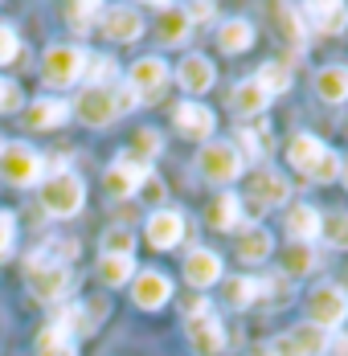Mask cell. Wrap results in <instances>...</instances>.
<instances>
[{
  "label": "cell",
  "mask_w": 348,
  "mask_h": 356,
  "mask_svg": "<svg viewBox=\"0 0 348 356\" xmlns=\"http://www.w3.org/2000/svg\"><path fill=\"white\" fill-rule=\"evenodd\" d=\"M287 160H291V168H295L299 177L315 180V184H332V180L340 177V156L319 140V136H312V131L291 136V143H287Z\"/></svg>",
  "instance_id": "obj_1"
},
{
  "label": "cell",
  "mask_w": 348,
  "mask_h": 356,
  "mask_svg": "<svg viewBox=\"0 0 348 356\" xmlns=\"http://www.w3.org/2000/svg\"><path fill=\"white\" fill-rule=\"evenodd\" d=\"M25 275H29V286H33V299L37 303H58L66 299L74 279H70V266L49 258L45 250H33V258L25 262Z\"/></svg>",
  "instance_id": "obj_2"
},
{
  "label": "cell",
  "mask_w": 348,
  "mask_h": 356,
  "mask_svg": "<svg viewBox=\"0 0 348 356\" xmlns=\"http://www.w3.org/2000/svg\"><path fill=\"white\" fill-rule=\"evenodd\" d=\"M82 205H86V184L70 168H58L54 177L41 180V209L49 217H74Z\"/></svg>",
  "instance_id": "obj_3"
},
{
  "label": "cell",
  "mask_w": 348,
  "mask_h": 356,
  "mask_svg": "<svg viewBox=\"0 0 348 356\" xmlns=\"http://www.w3.org/2000/svg\"><path fill=\"white\" fill-rule=\"evenodd\" d=\"M197 172L209 180V184H234V180L246 172L242 152L234 147V140H209L197 156Z\"/></svg>",
  "instance_id": "obj_4"
},
{
  "label": "cell",
  "mask_w": 348,
  "mask_h": 356,
  "mask_svg": "<svg viewBox=\"0 0 348 356\" xmlns=\"http://www.w3.org/2000/svg\"><path fill=\"white\" fill-rule=\"evenodd\" d=\"M184 336H189V344H193L197 356H217L226 348V327H221V320L209 312L205 299H197V303L189 307V316H184Z\"/></svg>",
  "instance_id": "obj_5"
},
{
  "label": "cell",
  "mask_w": 348,
  "mask_h": 356,
  "mask_svg": "<svg viewBox=\"0 0 348 356\" xmlns=\"http://www.w3.org/2000/svg\"><path fill=\"white\" fill-rule=\"evenodd\" d=\"M41 172H45V156L37 147H29V143H4L0 147V177L8 184H17V188L37 184Z\"/></svg>",
  "instance_id": "obj_6"
},
{
  "label": "cell",
  "mask_w": 348,
  "mask_h": 356,
  "mask_svg": "<svg viewBox=\"0 0 348 356\" xmlns=\"http://www.w3.org/2000/svg\"><path fill=\"white\" fill-rule=\"evenodd\" d=\"M348 320V295L340 283H319L308 295V323H315L319 332H336Z\"/></svg>",
  "instance_id": "obj_7"
},
{
  "label": "cell",
  "mask_w": 348,
  "mask_h": 356,
  "mask_svg": "<svg viewBox=\"0 0 348 356\" xmlns=\"http://www.w3.org/2000/svg\"><path fill=\"white\" fill-rule=\"evenodd\" d=\"M86 49H78V45H49L45 49V58H41V74H45V82L49 86H74L82 74H86Z\"/></svg>",
  "instance_id": "obj_8"
},
{
  "label": "cell",
  "mask_w": 348,
  "mask_h": 356,
  "mask_svg": "<svg viewBox=\"0 0 348 356\" xmlns=\"http://www.w3.org/2000/svg\"><path fill=\"white\" fill-rule=\"evenodd\" d=\"M74 115H78V123H86V127H111V123L119 119L115 90H111V86H86V90L78 95V103H74Z\"/></svg>",
  "instance_id": "obj_9"
},
{
  "label": "cell",
  "mask_w": 348,
  "mask_h": 356,
  "mask_svg": "<svg viewBox=\"0 0 348 356\" xmlns=\"http://www.w3.org/2000/svg\"><path fill=\"white\" fill-rule=\"evenodd\" d=\"M148 177H152V168H148V164H139L132 152H119V156L111 160V168L103 172V184H106V193H111V197H132Z\"/></svg>",
  "instance_id": "obj_10"
},
{
  "label": "cell",
  "mask_w": 348,
  "mask_h": 356,
  "mask_svg": "<svg viewBox=\"0 0 348 356\" xmlns=\"http://www.w3.org/2000/svg\"><path fill=\"white\" fill-rule=\"evenodd\" d=\"M127 86L136 90L139 103H156L160 90L168 86V62L164 58H139L136 66L127 70Z\"/></svg>",
  "instance_id": "obj_11"
},
{
  "label": "cell",
  "mask_w": 348,
  "mask_h": 356,
  "mask_svg": "<svg viewBox=\"0 0 348 356\" xmlns=\"http://www.w3.org/2000/svg\"><path fill=\"white\" fill-rule=\"evenodd\" d=\"M287 197H291V184L283 172L275 168H258L254 177H250V205L262 213V209H278V205H287Z\"/></svg>",
  "instance_id": "obj_12"
},
{
  "label": "cell",
  "mask_w": 348,
  "mask_h": 356,
  "mask_svg": "<svg viewBox=\"0 0 348 356\" xmlns=\"http://www.w3.org/2000/svg\"><path fill=\"white\" fill-rule=\"evenodd\" d=\"M173 123H176V131H180L184 140H213V131H217V115H213L209 107H201L197 99L176 103Z\"/></svg>",
  "instance_id": "obj_13"
},
{
  "label": "cell",
  "mask_w": 348,
  "mask_h": 356,
  "mask_svg": "<svg viewBox=\"0 0 348 356\" xmlns=\"http://www.w3.org/2000/svg\"><path fill=\"white\" fill-rule=\"evenodd\" d=\"M132 299H136V307H143V312H160L173 299V279L164 270H139L136 286H132Z\"/></svg>",
  "instance_id": "obj_14"
},
{
  "label": "cell",
  "mask_w": 348,
  "mask_h": 356,
  "mask_svg": "<svg viewBox=\"0 0 348 356\" xmlns=\"http://www.w3.org/2000/svg\"><path fill=\"white\" fill-rule=\"evenodd\" d=\"M299 17H303V25H308V29H315V33L340 37L348 29V8H345V4L315 0V4H303V8H299Z\"/></svg>",
  "instance_id": "obj_15"
},
{
  "label": "cell",
  "mask_w": 348,
  "mask_h": 356,
  "mask_svg": "<svg viewBox=\"0 0 348 356\" xmlns=\"http://www.w3.org/2000/svg\"><path fill=\"white\" fill-rule=\"evenodd\" d=\"M139 33H143L139 8H132V4H115V8L103 13V37H111V41H136Z\"/></svg>",
  "instance_id": "obj_16"
},
{
  "label": "cell",
  "mask_w": 348,
  "mask_h": 356,
  "mask_svg": "<svg viewBox=\"0 0 348 356\" xmlns=\"http://www.w3.org/2000/svg\"><path fill=\"white\" fill-rule=\"evenodd\" d=\"M180 238H184V217L176 209H156L148 217V242L156 250H173Z\"/></svg>",
  "instance_id": "obj_17"
},
{
  "label": "cell",
  "mask_w": 348,
  "mask_h": 356,
  "mask_svg": "<svg viewBox=\"0 0 348 356\" xmlns=\"http://www.w3.org/2000/svg\"><path fill=\"white\" fill-rule=\"evenodd\" d=\"M184 279H189V286H213L221 279V254L197 246L184 258Z\"/></svg>",
  "instance_id": "obj_18"
},
{
  "label": "cell",
  "mask_w": 348,
  "mask_h": 356,
  "mask_svg": "<svg viewBox=\"0 0 348 356\" xmlns=\"http://www.w3.org/2000/svg\"><path fill=\"white\" fill-rule=\"evenodd\" d=\"M176 82H180L189 95H205L209 86L217 82V70H213V62H209V58L189 54V58L180 62V70H176Z\"/></svg>",
  "instance_id": "obj_19"
},
{
  "label": "cell",
  "mask_w": 348,
  "mask_h": 356,
  "mask_svg": "<svg viewBox=\"0 0 348 356\" xmlns=\"http://www.w3.org/2000/svg\"><path fill=\"white\" fill-rule=\"evenodd\" d=\"M70 119V103L66 99H33L29 107H25V127H41V131H49V127H62Z\"/></svg>",
  "instance_id": "obj_20"
},
{
  "label": "cell",
  "mask_w": 348,
  "mask_h": 356,
  "mask_svg": "<svg viewBox=\"0 0 348 356\" xmlns=\"http://www.w3.org/2000/svg\"><path fill=\"white\" fill-rule=\"evenodd\" d=\"M271 107V95L254 82V78H246L234 86V95H230V111L234 115H242V119H254V115H262V111Z\"/></svg>",
  "instance_id": "obj_21"
},
{
  "label": "cell",
  "mask_w": 348,
  "mask_h": 356,
  "mask_svg": "<svg viewBox=\"0 0 348 356\" xmlns=\"http://www.w3.org/2000/svg\"><path fill=\"white\" fill-rule=\"evenodd\" d=\"M271 250H275V238H271V229H267V225H246V229H238L234 254H238L242 262H262Z\"/></svg>",
  "instance_id": "obj_22"
},
{
  "label": "cell",
  "mask_w": 348,
  "mask_h": 356,
  "mask_svg": "<svg viewBox=\"0 0 348 356\" xmlns=\"http://www.w3.org/2000/svg\"><path fill=\"white\" fill-rule=\"evenodd\" d=\"M287 234H291V242H299V246H308L312 238H319V234H324V217H319V209H312V205H295V209L287 213Z\"/></svg>",
  "instance_id": "obj_23"
},
{
  "label": "cell",
  "mask_w": 348,
  "mask_h": 356,
  "mask_svg": "<svg viewBox=\"0 0 348 356\" xmlns=\"http://www.w3.org/2000/svg\"><path fill=\"white\" fill-rule=\"evenodd\" d=\"M209 225H213V229H221V234L242 229V201H238L234 193H217V197H213V205H209Z\"/></svg>",
  "instance_id": "obj_24"
},
{
  "label": "cell",
  "mask_w": 348,
  "mask_h": 356,
  "mask_svg": "<svg viewBox=\"0 0 348 356\" xmlns=\"http://www.w3.org/2000/svg\"><path fill=\"white\" fill-rule=\"evenodd\" d=\"M156 8H160V29H156V37L164 45H180L184 37L193 33V21H189L184 8H176V4H156Z\"/></svg>",
  "instance_id": "obj_25"
},
{
  "label": "cell",
  "mask_w": 348,
  "mask_h": 356,
  "mask_svg": "<svg viewBox=\"0 0 348 356\" xmlns=\"http://www.w3.org/2000/svg\"><path fill=\"white\" fill-rule=\"evenodd\" d=\"M275 33L287 41V49H303L308 45V25H303V17H299V8H291V4H283L275 8Z\"/></svg>",
  "instance_id": "obj_26"
},
{
  "label": "cell",
  "mask_w": 348,
  "mask_h": 356,
  "mask_svg": "<svg viewBox=\"0 0 348 356\" xmlns=\"http://www.w3.org/2000/svg\"><path fill=\"white\" fill-rule=\"evenodd\" d=\"M315 95L324 103H345L348 99V66H324L315 74Z\"/></svg>",
  "instance_id": "obj_27"
},
{
  "label": "cell",
  "mask_w": 348,
  "mask_h": 356,
  "mask_svg": "<svg viewBox=\"0 0 348 356\" xmlns=\"http://www.w3.org/2000/svg\"><path fill=\"white\" fill-rule=\"evenodd\" d=\"M217 45H221L226 54H246V49L254 45V25H250V21H242V17L226 21V25L217 29Z\"/></svg>",
  "instance_id": "obj_28"
},
{
  "label": "cell",
  "mask_w": 348,
  "mask_h": 356,
  "mask_svg": "<svg viewBox=\"0 0 348 356\" xmlns=\"http://www.w3.org/2000/svg\"><path fill=\"white\" fill-rule=\"evenodd\" d=\"M99 275L106 286H123L136 279V258H123V254H103L99 258Z\"/></svg>",
  "instance_id": "obj_29"
},
{
  "label": "cell",
  "mask_w": 348,
  "mask_h": 356,
  "mask_svg": "<svg viewBox=\"0 0 348 356\" xmlns=\"http://www.w3.org/2000/svg\"><path fill=\"white\" fill-rule=\"evenodd\" d=\"M37 356H78V348H74V336L58 332L54 323H45V327L37 332Z\"/></svg>",
  "instance_id": "obj_30"
},
{
  "label": "cell",
  "mask_w": 348,
  "mask_h": 356,
  "mask_svg": "<svg viewBox=\"0 0 348 356\" xmlns=\"http://www.w3.org/2000/svg\"><path fill=\"white\" fill-rule=\"evenodd\" d=\"M254 82L275 99V95H283V90H291V66H287V62H267V66H258Z\"/></svg>",
  "instance_id": "obj_31"
},
{
  "label": "cell",
  "mask_w": 348,
  "mask_h": 356,
  "mask_svg": "<svg viewBox=\"0 0 348 356\" xmlns=\"http://www.w3.org/2000/svg\"><path fill=\"white\" fill-rule=\"evenodd\" d=\"M234 147L242 152V160H262L271 152V127H242Z\"/></svg>",
  "instance_id": "obj_32"
},
{
  "label": "cell",
  "mask_w": 348,
  "mask_h": 356,
  "mask_svg": "<svg viewBox=\"0 0 348 356\" xmlns=\"http://www.w3.org/2000/svg\"><path fill=\"white\" fill-rule=\"evenodd\" d=\"M287 336L299 344V353H303V356H324V353H328V344H332V340H328V332H319L315 323H299V327H291Z\"/></svg>",
  "instance_id": "obj_33"
},
{
  "label": "cell",
  "mask_w": 348,
  "mask_h": 356,
  "mask_svg": "<svg viewBox=\"0 0 348 356\" xmlns=\"http://www.w3.org/2000/svg\"><path fill=\"white\" fill-rule=\"evenodd\" d=\"M66 21H70V29L78 37H86L99 21H103V8L95 4V0H82V4H70L66 8Z\"/></svg>",
  "instance_id": "obj_34"
},
{
  "label": "cell",
  "mask_w": 348,
  "mask_h": 356,
  "mask_svg": "<svg viewBox=\"0 0 348 356\" xmlns=\"http://www.w3.org/2000/svg\"><path fill=\"white\" fill-rule=\"evenodd\" d=\"M315 262H319V254H315L312 246H299V242H291V250L283 254V275H308V270H315Z\"/></svg>",
  "instance_id": "obj_35"
},
{
  "label": "cell",
  "mask_w": 348,
  "mask_h": 356,
  "mask_svg": "<svg viewBox=\"0 0 348 356\" xmlns=\"http://www.w3.org/2000/svg\"><path fill=\"white\" fill-rule=\"evenodd\" d=\"M221 295H226L230 307H250V303L262 295V283H258V279H230Z\"/></svg>",
  "instance_id": "obj_36"
},
{
  "label": "cell",
  "mask_w": 348,
  "mask_h": 356,
  "mask_svg": "<svg viewBox=\"0 0 348 356\" xmlns=\"http://www.w3.org/2000/svg\"><path fill=\"white\" fill-rule=\"evenodd\" d=\"M103 254H123V258H132V254H136V234L123 229V225H111L103 234Z\"/></svg>",
  "instance_id": "obj_37"
},
{
  "label": "cell",
  "mask_w": 348,
  "mask_h": 356,
  "mask_svg": "<svg viewBox=\"0 0 348 356\" xmlns=\"http://www.w3.org/2000/svg\"><path fill=\"white\" fill-rule=\"evenodd\" d=\"M132 152H136L139 164H152V160L160 156V131H156V127H139L136 140H132Z\"/></svg>",
  "instance_id": "obj_38"
},
{
  "label": "cell",
  "mask_w": 348,
  "mask_h": 356,
  "mask_svg": "<svg viewBox=\"0 0 348 356\" xmlns=\"http://www.w3.org/2000/svg\"><path fill=\"white\" fill-rule=\"evenodd\" d=\"M115 74H119V66H115V58H86V78H90V86H111L115 82Z\"/></svg>",
  "instance_id": "obj_39"
},
{
  "label": "cell",
  "mask_w": 348,
  "mask_h": 356,
  "mask_svg": "<svg viewBox=\"0 0 348 356\" xmlns=\"http://www.w3.org/2000/svg\"><path fill=\"white\" fill-rule=\"evenodd\" d=\"M324 238L336 250H348V213H332L324 221Z\"/></svg>",
  "instance_id": "obj_40"
},
{
  "label": "cell",
  "mask_w": 348,
  "mask_h": 356,
  "mask_svg": "<svg viewBox=\"0 0 348 356\" xmlns=\"http://www.w3.org/2000/svg\"><path fill=\"white\" fill-rule=\"evenodd\" d=\"M21 58V37L13 25H4L0 21V66H8V62H17Z\"/></svg>",
  "instance_id": "obj_41"
},
{
  "label": "cell",
  "mask_w": 348,
  "mask_h": 356,
  "mask_svg": "<svg viewBox=\"0 0 348 356\" xmlns=\"http://www.w3.org/2000/svg\"><path fill=\"white\" fill-rule=\"evenodd\" d=\"M25 103V95H21V86L17 82H8V78H0V115H8V111H17Z\"/></svg>",
  "instance_id": "obj_42"
},
{
  "label": "cell",
  "mask_w": 348,
  "mask_h": 356,
  "mask_svg": "<svg viewBox=\"0 0 348 356\" xmlns=\"http://www.w3.org/2000/svg\"><path fill=\"white\" fill-rule=\"evenodd\" d=\"M13 238H17V217H13V213H0V258L13 250Z\"/></svg>",
  "instance_id": "obj_43"
},
{
  "label": "cell",
  "mask_w": 348,
  "mask_h": 356,
  "mask_svg": "<svg viewBox=\"0 0 348 356\" xmlns=\"http://www.w3.org/2000/svg\"><path fill=\"white\" fill-rule=\"evenodd\" d=\"M267 356H303V353H299V344H295V340H291V336L283 332V336H275V340H271Z\"/></svg>",
  "instance_id": "obj_44"
},
{
  "label": "cell",
  "mask_w": 348,
  "mask_h": 356,
  "mask_svg": "<svg viewBox=\"0 0 348 356\" xmlns=\"http://www.w3.org/2000/svg\"><path fill=\"white\" fill-rule=\"evenodd\" d=\"M115 90V107H119V115L123 111H132V107H139V99H136V90L132 86H111Z\"/></svg>",
  "instance_id": "obj_45"
},
{
  "label": "cell",
  "mask_w": 348,
  "mask_h": 356,
  "mask_svg": "<svg viewBox=\"0 0 348 356\" xmlns=\"http://www.w3.org/2000/svg\"><path fill=\"white\" fill-rule=\"evenodd\" d=\"M139 188H143V201H148V205H160V201H164V184H160L156 177H148Z\"/></svg>",
  "instance_id": "obj_46"
},
{
  "label": "cell",
  "mask_w": 348,
  "mask_h": 356,
  "mask_svg": "<svg viewBox=\"0 0 348 356\" xmlns=\"http://www.w3.org/2000/svg\"><path fill=\"white\" fill-rule=\"evenodd\" d=\"M184 13H189V21H209L213 17V4H189Z\"/></svg>",
  "instance_id": "obj_47"
},
{
  "label": "cell",
  "mask_w": 348,
  "mask_h": 356,
  "mask_svg": "<svg viewBox=\"0 0 348 356\" xmlns=\"http://www.w3.org/2000/svg\"><path fill=\"white\" fill-rule=\"evenodd\" d=\"M328 348H332V356H348V332H340V336H336Z\"/></svg>",
  "instance_id": "obj_48"
},
{
  "label": "cell",
  "mask_w": 348,
  "mask_h": 356,
  "mask_svg": "<svg viewBox=\"0 0 348 356\" xmlns=\"http://www.w3.org/2000/svg\"><path fill=\"white\" fill-rule=\"evenodd\" d=\"M340 291H345V295H348V270H345V279H340Z\"/></svg>",
  "instance_id": "obj_49"
},
{
  "label": "cell",
  "mask_w": 348,
  "mask_h": 356,
  "mask_svg": "<svg viewBox=\"0 0 348 356\" xmlns=\"http://www.w3.org/2000/svg\"><path fill=\"white\" fill-rule=\"evenodd\" d=\"M340 172H345V180H348V160H345V168H340Z\"/></svg>",
  "instance_id": "obj_50"
}]
</instances>
